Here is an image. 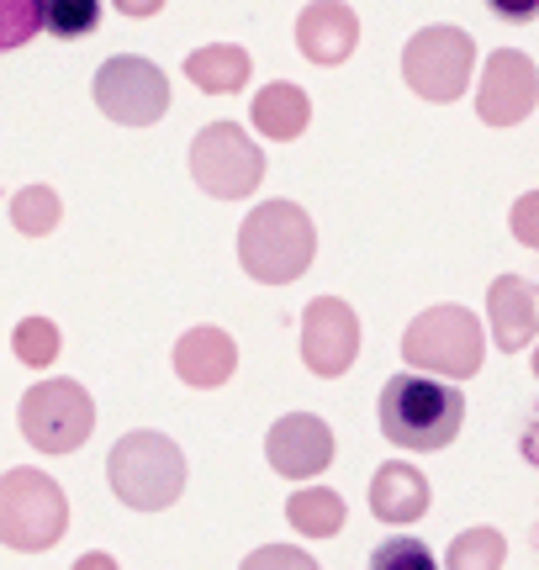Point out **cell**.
I'll list each match as a JSON object with an SVG mask.
<instances>
[{"label": "cell", "instance_id": "ac0fdd59", "mask_svg": "<svg viewBox=\"0 0 539 570\" xmlns=\"http://www.w3.org/2000/svg\"><path fill=\"white\" fill-rule=\"evenodd\" d=\"M186 75L207 96H233V90L249 85V53L238 42H212V48H196L186 59Z\"/></svg>", "mask_w": 539, "mask_h": 570}, {"label": "cell", "instance_id": "2e32d148", "mask_svg": "<svg viewBox=\"0 0 539 570\" xmlns=\"http://www.w3.org/2000/svg\"><path fill=\"white\" fill-rule=\"evenodd\" d=\"M238 370V344H233L223 327H190L186 338L175 344V375L196 391H212L233 381Z\"/></svg>", "mask_w": 539, "mask_h": 570}, {"label": "cell", "instance_id": "7c38bea8", "mask_svg": "<svg viewBox=\"0 0 539 570\" xmlns=\"http://www.w3.org/2000/svg\"><path fill=\"white\" fill-rule=\"evenodd\" d=\"M265 454L275 475L312 481V475H323L333 465V428L323 417H312V412H291V417H281L270 428Z\"/></svg>", "mask_w": 539, "mask_h": 570}, {"label": "cell", "instance_id": "1f68e13d", "mask_svg": "<svg viewBox=\"0 0 539 570\" xmlns=\"http://www.w3.org/2000/svg\"><path fill=\"white\" fill-rule=\"evenodd\" d=\"M535 375H539V354H535Z\"/></svg>", "mask_w": 539, "mask_h": 570}, {"label": "cell", "instance_id": "44dd1931", "mask_svg": "<svg viewBox=\"0 0 539 570\" xmlns=\"http://www.w3.org/2000/svg\"><path fill=\"white\" fill-rule=\"evenodd\" d=\"M59 217H63L59 190H48V185H27V190L11 196V223H17V233H27V238H48V233L59 227Z\"/></svg>", "mask_w": 539, "mask_h": 570}, {"label": "cell", "instance_id": "603a6c76", "mask_svg": "<svg viewBox=\"0 0 539 570\" xmlns=\"http://www.w3.org/2000/svg\"><path fill=\"white\" fill-rule=\"evenodd\" d=\"M11 348H17V360L21 365H53L59 360V327L48 323V317H21L17 333H11Z\"/></svg>", "mask_w": 539, "mask_h": 570}, {"label": "cell", "instance_id": "52a82bcc", "mask_svg": "<svg viewBox=\"0 0 539 570\" xmlns=\"http://www.w3.org/2000/svg\"><path fill=\"white\" fill-rule=\"evenodd\" d=\"M21 439L42 454H75L96 428V402L80 381H42L21 396Z\"/></svg>", "mask_w": 539, "mask_h": 570}, {"label": "cell", "instance_id": "cb8c5ba5", "mask_svg": "<svg viewBox=\"0 0 539 570\" xmlns=\"http://www.w3.org/2000/svg\"><path fill=\"white\" fill-rule=\"evenodd\" d=\"M32 32H42L38 0H0V48H21Z\"/></svg>", "mask_w": 539, "mask_h": 570}, {"label": "cell", "instance_id": "7402d4cb", "mask_svg": "<svg viewBox=\"0 0 539 570\" xmlns=\"http://www.w3.org/2000/svg\"><path fill=\"white\" fill-rule=\"evenodd\" d=\"M502 560H508V544H502L498 529L460 533L455 544H450V554H444V566H450V570H498Z\"/></svg>", "mask_w": 539, "mask_h": 570}, {"label": "cell", "instance_id": "4316f807", "mask_svg": "<svg viewBox=\"0 0 539 570\" xmlns=\"http://www.w3.org/2000/svg\"><path fill=\"white\" fill-rule=\"evenodd\" d=\"M265 566H296V570H312V560L302 550H259L249 554V570H265Z\"/></svg>", "mask_w": 539, "mask_h": 570}, {"label": "cell", "instance_id": "7a4b0ae2", "mask_svg": "<svg viewBox=\"0 0 539 570\" xmlns=\"http://www.w3.org/2000/svg\"><path fill=\"white\" fill-rule=\"evenodd\" d=\"M317 254V227L296 202H265L254 206L238 227V265L259 285L302 281Z\"/></svg>", "mask_w": 539, "mask_h": 570}, {"label": "cell", "instance_id": "83f0119b", "mask_svg": "<svg viewBox=\"0 0 539 570\" xmlns=\"http://www.w3.org/2000/svg\"><path fill=\"white\" fill-rule=\"evenodd\" d=\"M487 11L502 21H535L539 17V0H487Z\"/></svg>", "mask_w": 539, "mask_h": 570}, {"label": "cell", "instance_id": "4fadbf2b", "mask_svg": "<svg viewBox=\"0 0 539 570\" xmlns=\"http://www.w3.org/2000/svg\"><path fill=\"white\" fill-rule=\"evenodd\" d=\"M296 48L317 69H339L360 48V21H354L344 0H312L307 11L296 17Z\"/></svg>", "mask_w": 539, "mask_h": 570}, {"label": "cell", "instance_id": "ffe728a7", "mask_svg": "<svg viewBox=\"0 0 539 570\" xmlns=\"http://www.w3.org/2000/svg\"><path fill=\"white\" fill-rule=\"evenodd\" d=\"M38 17L48 38H90L101 27V0H38Z\"/></svg>", "mask_w": 539, "mask_h": 570}, {"label": "cell", "instance_id": "f546056e", "mask_svg": "<svg viewBox=\"0 0 539 570\" xmlns=\"http://www.w3.org/2000/svg\"><path fill=\"white\" fill-rule=\"evenodd\" d=\"M122 17H159L165 11V0H111Z\"/></svg>", "mask_w": 539, "mask_h": 570}, {"label": "cell", "instance_id": "d4e9b609", "mask_svg": "<svg viewBox=\"0 0 539 570\" xmlns=\"http://www.w3.org/2000/svg\"><path fill=\"white\" fill-rule=\"evenodd\" d=\"M375 570H396V566H413V570H429L434 566V554L423 550L418 539H392V544H381V550L371 554Z\"/></svg>", "mask_w": 539, "mask_h": 570}, {"label": "cell", "instance_id": "484cf974", "mask_svg": "<svg viewBox=\"0 0 539 570\" xmlns=\"http://www.w3.org/2000/svg\"><path fill=\"white\" fill-rule=\"evenodd\" d=\"M513 238L523 248H539V190H523L513 202Z\"/></svg>", "mask_w": 539, "mask_h": 570}, {"label": "cell", "instance_id": "6da1fadb", "mask_svg": "<svg viewBox=\"0 0 539 570\" xmlns=\"http://www.w3.org/2000/svg\"><path fill=\"white\" fill-rule=\"evenodd\" d=\"M375 417H381L386 444L423 449V454H429V449L455 444V433L465 428V396H460L444 375L408 370V375H392V381L381 386Z\"/></svg>", "mask_w": 539, "mask_h": 570}, {"label": "cell", "instance_id": "30bf717a", "mask_svg": "<svg viewBox=\"0 0 539 570\" xmlns=\"http://www.w3.org/2000/svg\"><path fill=\"white\" fill-rule=\"evenodd\" d=\"M302 360L323 381H339L360 360V317L350 312V302H339V296L307 302V312H302Z\"/></svg>", "mask_w": 539, "mask_h": 570}, {"label": "cell", "instance_id": "ba28073f", "mask_svg": "<svg viewBox=\"0 0 539 570\" xmlns=\"http://www.w3.org/2000/svg\"><path fill=\"white\" fill-rule=\"evenodd\" d=\"M190 175L207 196L238 202L265 180V148H254V138L238 122H212L190 142Z\"/></svg>", "mask_w": 539, "mask_h": 570}, {"label": "cell", "instance_id": "d6986e66", "mask_svg": "<svg viewBox=\"0 0 539 570\" xmlns=\"http://www.w3.org/2000/svg\"><path fill=\"white\" fill-rule=\"evenodd\" d=\"M344 518H350V508H344V497L329 487H307V491H291L286 502V523L296 533H312V539H329V533L344 529Z\"/></svg>", "mask_w": 539, "mask_h": 570}, {"label": "cell", "instance_id": "3957f363", "mask_svg": "<svg viewBox=\"0 0 539 570\" xmlns=\"http://www.w3.org/2000/svg\"><path fill=\"white\" fill-rule=\"evenodd\" d=\"M106 481L133 512H165L186 491V454L165 433H122L106 460Z\"/></svg>", "mask_w": 539, "mask_h": 570}, {"label": "cell", "instance_id": "e0dca14e", "mask_svg": "<svg viewBox=\"0 0 539 570\" xmlns=\"http://www.w3.org/2000/svg\"><path fill=\"white\" fill-rule=\"evenodd\" d=\"M249 117H254V127H259L270 142H291V138H302V132H307L312 101H307V90H296L291 80H270L265 90H254Z\"/></svg>", "mask_w": 539, "mask_h": 570}, {"label": "cell", "instance_id": "9c48e42d", "mask_svg": "<svg viewBox=\"0 0 539 570\" xmlns=\"http://www.w3.org/2000/svg\"><path fill=\"white\" fill-rule=\"evenodd\" d=\"M96 106L122 127H154L175 106V96H169L159 63L138 59V53H117L96 69Z\"/></svg>", "mask_w": 539, "mask_h": 570}, {"label": "cell", "instance_id": "4dcf8cb0", "mask_svg": "<svg viewBox=\"0 0 539 570\" xmlns=\"http://www.w3.org/2000/svg\"><path fill=\"white\" fill-rule=\"evenodd\" d=\"M111 566V554H80V570H101Z\"/></svg>", "mask_w": 539, "mask_h": 570}, {"label": "cell", "instance_id": "277c9868", "mask_svg": "<svg viewBox=\"0 0 539 570\" xmlns=\"http://www.w3.org/2000/svg\"><path fill=\"white\" fill-rule=\"evenodd\" d=\"M402 360L444 381H471L487 360V333H481L477 312L465 306H429L402 333Z\"/></svg>", "mask_w": 539, "mask_h": 570}, {"label": "cell", "instance_id": "9a60e30c", "mask_svg": "<svg viewBox=\"0 0 539 570\" xmlns=\"http://www.w3.org/2000/svg\"><path fill=\"white\" fill-rule=\"evenodd\" d=\"M434 502V491H429V475L413 470L408 460H392V465H381L371 475V512L381 523H392V529H408L418 523L423 512Z\"/></svg>", "mask_w": 539, "mask_h": 570}, {"label": "cell", "instance_id": "8fae6325", "mask_svg": "<svg viewBox=\"0 0 539 570\" xmlns=\"http://www.w3.org/2000/svg\"><path fill=\"white\" fill-rule=\"evenodd\" d=\"M539 106V69L519 48H498L487 69H481L477 90V117L487 127H519Z\"/></svg>", "mask_w": 539, "mask_h": 570}, {"label": "cell", "instance_id": "f1b7e54d", "mask_svg": "<svg viewBox=\"0 0 539 570\" xmlns=\"http://www.w3.org/2000/svg\"><path fill=\"white\" fill-rule=\"evenodd\" d=\"M519 444H523V460H529V465H539V407H535V417L523 423Z\"/></svg>", "mask_w": 539, "mask_h": 570}, {"label": "cell", "instance_id": "8992f818", "mask_svg": "<svg viewBox=\"0 0 539 570\" xmlns=\"http://www.w3.org/2000/svg\"><path fill=\"white\" fill-rule=\"evenodd\" d=\"M477 69V42L465 27H423L402 48V80L423 101H460Z\"/></svg>", "mask_w": 539, "mask_h": 570}, {"label": "cell", "instance_id": "5bb4252c", "mask_svg": "<svg viewBox=\"0 0 539 570\" xmlns=\"http://www.w3.org/2000/svg\"><path fill=\"white\" fill-rule=\"evenodd\" d=\"M487 317H492V344L502 354H519L539 338V285L523 275H498L487 291Z\"/></svg>", "mask_w": 539, "mask_h": 570}, {"label": "cell", "instance_id": "5b68a950", "mask_svg": "<svg viewBox=\"0 0 539 570\" xmlns=\"http://www.w3.org/2000/svg\"><path fill=\"white\" fill-rule=\"evenodd\" d=\"M69 529V502L53 475L42 470H6L0 481V539L21 554H38V550H53Z\"/></svg>", "mask_w": 539, "mask_h": 570}]
</instances>
